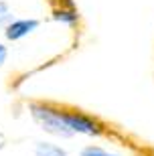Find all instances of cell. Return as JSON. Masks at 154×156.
Returning a JSON list of instances; mask_svg holds the SVG:
<instances>
[{
    "mask_svg": "<svg viewBox=\"0 0 154 156\" xmlns=\"http://www.w3.org/2000/svg\"><path fill=\"white\" fill-rule=\"evenodd\" d=\"M29 110L45 132L53 134V136H59V138H71V136H73V132H71V130L65 126V122L61 120V112L53 110L49 105H43V104H30Z\"/></svg>",
    "mask_w": 154,
    "mask_h": 156,
    "instance_id": "obj_1",
    "label": "cell"
},
{
    "mask_svg": "<svg viewBox=\"0 0 154 156\" xmlns=\"http://www.w3.org/2000/svg\"><path fill=\"white\" fill-rule=\"evenodd\" d=\"M61 120L65 122V126L71 130V132L77 134H99V124L91 118L83 116V114H71V112H61Z\"/></svg>",
    "mask_w": 154,
    "mask_h": 156,
    "instance_id": "obj_2",
    "label": "cell"
},
{
    "mask_svg": "<svg viewBox=\"0 0 154 156\" xmlns=\"http://www.w3.org/2000/svg\"><path fill=\"white\" fill-rule=\"evenodd\" d=\"M39 20L37 18H20V20H12L8 27H6L4 35L8 41H20L23 37L30 35L33 30L39 29Z\"/></svg>",
    "mask_w": 154,
    "mask_h": 156,
    "instance_id": "obj_3",
    "label": "cell"
},
{
    "mask_svg": "<svg viewBox=\"0 0 154 156\" xmlns=\"http://www.w3.org/2000/svg\"><path fill=\"white\" fill-rule=\"evenodd\" d=\"M34 154L37 156H67V152L57 144H49V142H39L34 146Z\"/></svg>",
    "mask_w": 154,
    "mask_h": 156,
    "instance_id": "obj_4",
    "label": "cell"
},
{
    "mask_svg": "<svg viewBox=\"0 0 154 156\" xmlns=\"http://www.w3.org/2000/svg\"><path fill=\"white\" fill-rule=\"evenodd\" d=\"M53 18H55V20H59V23H63V24H69V27H71V24H75L77 23V12L75 10H55L53 12Z\"/></svg>",
    "mask_w": 154,
    "mask_h": 156,
    "instance_id": "obj_5",
    "label": "cell"
},
{
    "mask_svg": "<svg viewBox=\"0 0 154 156\" xmlns=\"http://www.w3.org/2000/svg\"><path fill=\"white\" fill-rule=\"evenodd\" d=\"M12 23V12H10V6L0 0V27H8Z\"/></svg>",
    "mask_w": 154,
    "mask_h": 156,
    "instance_id": "obj_6",
    "label": "cell"
},
{
    "mask_svg": "<svg viewBox=\"0 0 154 156\" xmlns=\"http://www.w3.org/2000/svg\"><path fill=\"white\" fill-rule=\"evenodd\" d=\"M81 156H118V154H112V152L103 150L99 146H87L81 150Z\"/></svg>",
    "mask_w": 154,
    "mask_h": 156,
    "instance_id": "obj_7",
    "label": "cell"
},
{
    "mask_svg": "<svg viewBox=\"0 0 154 156\" xmlns=\"http://www.w3.org/2000/svg\"><path fill=\"white\" fill-rule=\"evenodd\" d=\"M6 57H8V51H6V47L0 43V67L4 65V61H6Z\"/></svg>",
    "mask_w": 154,
    "mask_h": 156,
    "instance_id": "obj_8",
    "label": "cell"
},
{
    "mask_svg": "<svg viewBox=\"0 0 154 156\" xmlns=\"http://www.w3.org/2000/svg\"><path fill=\"white\" fill-rule=\"evenodd\" d=\"M2 148H6V134L0 130V150H2Z\"/></svg>",
    "mask_w": 154,
    "mask_h": 156,
    "instance_id": "obj_9",
    "label": "cell"
}]
</instances>
